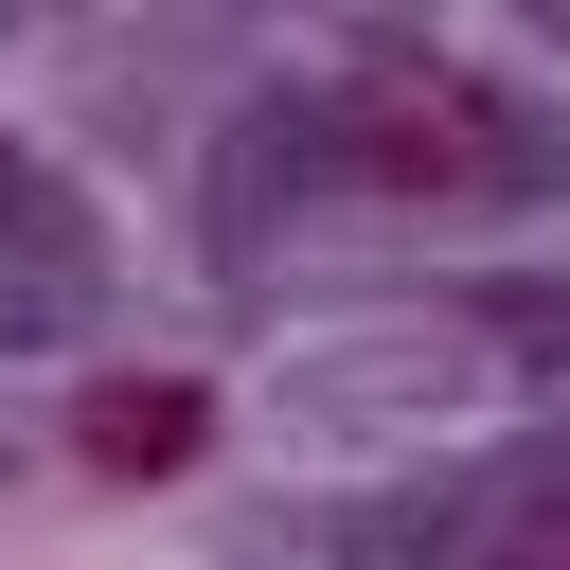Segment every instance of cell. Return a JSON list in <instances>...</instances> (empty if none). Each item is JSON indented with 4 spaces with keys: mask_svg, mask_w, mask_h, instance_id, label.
Listing matches in <instances>:
<instances>
[{
    "mask_svg": "<svg viewBox=\"0 0 570 570\" xmlns=\"http://www.w3.org/2000/svg\"><path fill=\"white\" fill-rule=\"evenodd\" d=\"M338 178H374V196H517L534 178V125L481 89V71H356L338 89Z\"/></svg>",
    "mask_w": 570,
    "mask_h": 570,
    "instance_id": "obj_1",
    "label": "cell"
},
{
    "mask_svg": "<svg viewBox=\"0 0 570 570\" xmlns=\"http://www.w3.org/2000/svg\"><path fill=\"white\" fill-rule=\"evenodd\" d=\"M71 445H89V481H178V463L214 445V392H196V374H107V392L71 410Z\"/></svg>",
    "mask_w": 570,
    "mask_h": 570,
    "instance_id": "obj_2",
    "label": "cell"
},
{
    "mask_svg": "<svg viewBox=\"0 0 570 570\" xmlns=\"http://www.w3.org/2000/svg\"><path fill=\"white\" fill-rule=\"evenodd\" d=\"M463 570H570V463H534V481H499V499L463 517Z\"/></svg>",
    "mask_w": 570,
    "mask_h": 570,
    "instance_id": "obj_3",
    "label": "cell"
},
{
    "mask_svg": "<svg viewBox=\"0 0 570 570\" xmlns=\"http://www.w3.org/2000/svg\"><path fill=\"white\" fill-rule=\"evenodd\" d=\"M0 196H18V142H0Z\"/></svg>",
    "mask_w": 570,
    "mask_h": 570,
    "instance_id": "obj_4",
    "label": "cell"
}]
</instances>
